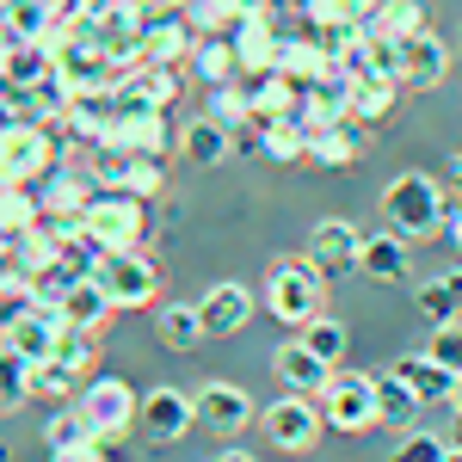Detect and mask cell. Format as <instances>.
<instances>
[{
    "instance_id": "obj_1",
    "label": "cell",
    "mask_w": 462,
    "mask_h": 462,
    "mask_svg": "<svg viewBox=\"0 0 462 462\" xmlns=\"http://www.w3.org/2000/svg\"><path fill=\"white\" fill-rule=\"evenodd\" d=\"M444 216H450L444 179L394 173L389 185H383V228L401 235V241H431V235H444Z\"/></svg>"
},
{
    "instance_id": "obj_2",
    "label": "cell",
    "mask_w": 462,
    "mask_h": 462,
    "mask_svg": "<svg viewBox=\"0 0 462 462\" xmlns=\"http://www.w3.org/2000/svg\"><path fill=\"white\" fill-rule=\"evenodd\" d=\"M80 228L99 241V253H130L148 241V198H130V191H93V204L80 210Z\"/></svg>"
},
{
    "instance_id": "obj_3",
    "label": "cell",
    "mask_w": 462,
    "mask_h": 462,
    "mask_svg": "<svg viewBox=\"0 0 462 462\" xmlns=\"http://www.w3.org/2000/svg\"><path fill=\"white\" fill-rule=\"evenodd\" d=\"M62 333H69V320H62V309L37 302L32 290H25L19 302L6 296V315H0V346H13V352L25 357V364H43V357H56V346H62Z\"/></svg>"
},
{
    "instance_id": "obj_4",
    "label": "cell",
    "mask_w": 462,
    "mask_h": 462,
    "mask_svg": "<svg viewBox=\"0 0 462 462\" xmlns=\"http://www.w3.org/2000/svg\"><path fill=\"white\" fill-rule=\"evenodd\" d=\"M87 173H93L99 191H130V198H161L167 191V161L136 154V148H117V143L87 148Z\"/></svg>"
},
{
    "instance_id": "obj_5",
    "label": "cell",
    "mask_w": 462,
    "mask_h": 462,
    "mask_svg": "<svg viewBox=\"0 0 462 462\" xmlns=\"http://www.w3.org/2000/svg\"><path fill=\"white\" fill-rule=\"evenodd\" d=\"M62 167L50 124H6L0 130V185H43Z\"/></svg>"
},
{
    "instance_id": "obj_6",
    "label": "cell",
    "mask_w": 462,
    "mask_h": 462,
    "mask_svg": "<svg viewBox=\"0 0 462 462\" xmlns=\"http://www.w3.org/2000/svg\"><path fill=\"white\" fill-rule=\"evenodd\" d=\"M74 407H80V420H87V431H93L99 444L130 438L136 420H143V401H136V389H130L124 376H93L87 389L74 394Z\"/></svg>"
},
{
    "instance_id": "obj_7",
    "label": "cell",
    "mask_w": 462,
    "mask_h": 462,
    "mask_svg": "<svg viewBox=\"0 0 462 462\" xmlns=\"http://www.w3.org/2000/svg\"><path fill=\"white\" fill-rule=\"evenodd\" d=\"M320 278L315 265H309V253L302 259H278L272 272H265V309L284 320V327H302L309 315H320Z\"/></svg>"
},
{
    "instance_id": "obj_8",
    "label": "cell",
    "mask_w": 462,
    "mask_h": 462,
    "mask_svg": "<svg viewBox=\"0 0 462 462\" xmlns=\"http://www.w3.org/2000/svg\"><path fill=\"white\" fill-rule=\"evenodd\" d=\"M315 401H320V420L333 431H370L376 426V376L370 370H333Z\"/></svg>"
},
{
    "instance_id": "obj_9",
    "label": "cell",
    "mask_w": 462,
    "mask_h": 462,
    "mask_svg": "<svg viewBox=\"0 0 462 462\" xmlns=\"http://www.w3.org/2000/svg\"><path fill=\"white\" fill-rule=\"evenodd\" d=\"M93 278H99V290L111 296V309H143V302H154V290H161V272H154V259H148L143 247L99 253V259H93Z\"/></svg>"
},
{
    "instance_id": "obj_10",
    "label": "cell",
    "mask_w": 462,
    "mask_h": 462,
    "mask_svg": "<svg viewBox=\"0 0 462 462\" xmlns=\"http://www.w3.org/2000/svg\"><path fill=\"white\" fill-rule=\"evenodd\" d=\"M259 426H265V438L278 444V450H290V457H302V450H315L320 431H327V420H320V401L315 394H278L265 413H259Z\"/></svg>"
},
{
    "instance_id": "obj_11",
    "label": "cell",
    "mask_w": 462,
    "mask_h": 462,
    "mask_svg": "<svg viewBox=\"0 0 462 462\" xmlns=\"http://www.w3.org/2000/svg\"><path fill=\"white\" fill-rule=\"evenodd\" d=\"M74 32L93 37V43H99V50L111 56V62L136 69V56H143V32H148V6H143V0H124V6H111V13H93V19H80Z\"/></svg>"
},
{
    "instance_id": "obj_12",
    "label": "cell",
    "mask_w": 462,
    "mask_h": 462,
    "mask_svg": "<svg viewBox=\"0 0 462 462\" xmlns=\"http://www.w3.org/2000/svg\"><path fill=\"white\" fill-rule=\"evenodd\" d=\"M278 74H290L296 87L333 80V74H339V62H333V37L302 19V25H296V32H284V43H278Z\"/></svg>"
},
{
    "instance_id": "obj_13",
    "label": "cell",
    "mask_w": 462,
    "mask_h": 462,
    "mask_svg": "<svg viewBox=\"0 0 462 462\" xmlns=\"http://www.w3.org/2000/svg\"><path fill=\"white\" fill-rule=\"evenodd\" d=\"M191 401H198V431H216V438H228V444L259 420V407H253V394L241 389V383H204Z\"/></svg>"
},
{
    "instance_id": "obj_14",
    "label": "cell",
    "mask_w": 462,
    "mask_h": 462,
    "mask_svg": "<svg viewBox=\"0 0 462 462\" xmlns=\"http://www.w3.org/2000/svg\"><path fill=\"white\" fill-rule=\"evenodd\" d=\"M106 143L117 148H136V154H154V161H173L179 143H185V130H173V117L167 111H148V106H130L117 124H111Z\"/></svg>"
},
{
    "instance_id": "obj_15",
    "label": "cell",
    "mask_w": 462,
    "mask_h": 462,
    "mask_svg": "<svg viewBox=\"0 0 462 462\" xmlns=\"http://www.w3.org/2000/svg\"><path fill=\"white\" fill-rule=\"evenodd\" d=\"M444 74H450V43L431 32V25L401 37V69H394V80H401L407 93H431V87H444Z\"/></svg>"
},
{
    "instance_id": "obj_16",
    "label": "cell",
    "mask_w": 462,
    "mask_h": 462,
    "mask_svg": "<svg viewBox=\"0 0 462 462\" xmlns=\"http://www.w3.org/2000/svg\"><path fill=\"white\" fill-rule=\"evenodd\" d=\"M148 444H179L185 431H198V401L179 389H148L143 394V420H136Z\"/></svg>"
},
{
    "instance_id": "obj_17",
    "label": "cell",
    "mask_w": 462,
    "mask_h": 462,
    "mask_svg": "<svg viewBox=\"0 0 462 462\" xmlns=\"http://www.w3.org/2000/svg\"><path fill=\"white\" fill-rule=\"evenodd\" d=\"M191 50H198V25H191L185 13H161V19H148L136 69H185Z\"/></svg>"
},
{
    "instance_id": "obj_18",
    "label": "cell",
    "mask_w": 462,
    "mask_h": 462,
    "mask_svg": "<svg viewBox=\"0 0 462 462\" xmlns=\"http://www.w3.org/2000/svg\"><path fill=\"white\" fill-rule=\"evenodd\" d=\"M357 247H364V235H357L346 216H327L309 228V265H315L320 278H346L357 272Z\"/></svg>"
},
{
    "instance_id": "obj_19",
    "label": "cell",
    "mask_w": 462,
    "mask_h": 462,
    "mask_svg": "<svg viewBox=\"0 0 462 462\" xmlns=\"http://www.w3.org/2000/svg\"><path fill=\"white\" fill-rule=\"evenodd\" d=\"M370 148V130L357 117H333V124H315L309 130V161L315 167H357Z\"/></svg>"
},
{
    "instance_id": "obj_20",
    "label": "cell",
    "mask_w": 462,
    "mask_h": 462,
    "mask_svg": "<svg viewBox=\"0 0 462 462\" xmlns=\"http://www.w3.org/2000/svg\"><path fill=\"white\" fill-rule=\"evenodd\" d=\"M228 43H235L241 80H253V74L278 69V43H284V32H278V19H241V25L228 32Z\"/></svg>"
},
{
    "instance_id": "obj_21",
    "label": "cell",
    "mask_w": 462,
    "mask_h": 462,
    "mask_svg": "<svg viewBox=\"0 0 462 462\" xmlns=\"http://www.w3.org/2000/svg\"><path fill=\"white\" fill-rule=\"evenodd\" d=\"M253 309H259V302H253L247 284H216L210 296L198 302V315H204V333H210V339H235V333L253 320Z\"/></svg>"
},
{
    "instance_id": "obj_22",
    "label": "cell",
    "mask_w": 462,
    "mask_h": 462,
    "mask_svg": "<svg viewBox=\"0 0 462 462\" xmlns=\"http://www.w3.org/2000/svg\"><path fill=\"white\" fill-rule=\"evenodd\" d=\"M93 173L87 167H56V173L37 185V204H43V216H62V222H74V216L93 204Z\"/></svg>"
},
{
    "instance_id": "obj_23",
    "label": "cell",
    "mask_w": 462,
    "mask_h": 462,
    "mask_svg": "<svg viewBox=\"0 0 462 462\" xmlns=\"http://www.w3.org/2000/svg\"><path fill=\"white\" fill-rule=\"evenodd\" d=\"M272 370H278V383H284L290 394H320V389H327V376H333V364L315 357L302 339L278 346V352H272Z\"/></svg>"
},
{
    "instance_id": "obj_24",
    "label": "cell",
    "mask_w": 462,
    "mask_h": 462,
    "mask_svg": "<svg viewBox=\"0 0 462 462\" xmlns=\"http://www.w3.org/2000/svg\"><path fill=\"white\" fill-rule=\"evenodd\" d=\"M247 87V106H253V124H278V117H296V106H302V87L290 80V74H253V80H241Z\"/></svg>"
},
{
    "instance_id": "obj_25",
    "label": "cell",
    "mask_w": 462,
    "mask_h": 462,
    "mask_svg": "<svg viewBox=\"0 0 462 462\" xmlns=\"http://www.w3.org/2000/svg\"><path fill=\"white\" fill-rule=\"evenodd\" d=\"M370 376H376V426H389V431H420L426 401L407 389L394 370H370Z\"/></svg>"
},
{
    "instance_id": "obj_26",
    "label": "cell",
    "mask_w": 462,
    "mask_h": 462,
    "mask_svg": "<svg viewBox=\"0 0 462 462\" xmlns=\"http://www.w3.org/2000/svg\"><path fill=\"white\" fill-rule=\"evenodd\" d=\"M357 278H370V284H401L407 278V241L401 235H364V247H357Z\"/></svg>"
},
{
    "instance_id": "obj_27",
    "label": "cell",
    "mask_w": 462,
    "mask_h": 462,
    "mask_svg": "<svg viewBox=\"0 0 462 462\" xmlns=\"http://www.w3.org/2000/svg\"><path fill=\"white\" fill-rule=\"evenodd\" d=\"M179 154H185L191 167H222V161L235 154V130H228V124H216L210 111H204V117H191V124H185Z\"/></svg>"
},
{
    "instance_id": "obj_28",
    "label": "cell",
    "mask_w": 462,
    "mask_h": 462,
    "mask_svg": "<svg viewBox=\"0 0 462 462\" xmlns=\"http://www.w3.org/2000/svg\"><path fill=\"white\" fill-rule=\"evenodd\" d=\"M389 370H394V376H401V383H407L413 394H420L426 407H450V389H457V376H450V370H438V364H431L426 352H407V357H394Z\"/></svg>"
},
{
    "instance_id": "obj_29",
    "label": "cell",
    "mask_w": 462,
    "mask_h": 462,
    "mask_svg": "<svg viewBox=\"0 0 462 462\" xmlns=\"http://www.w3.org/2000/svg\"><path fill=\"white\" fill-rule=\"evenodd\" d=\"M56 309H62V320H69V327H87V333H99V327L117 315V309H111V296L99 290V278H93V272H87V278H74V290L56 302Z\"/></svg>"
},
{
    "instance_id": "obj_30",
    "label": "cell",
    "mask_w": 462,
    "mask_h": 462,
    "mask_svg": "<svg viewBox=\"0 0 462 462\" xmlns=\"http://www.w3.org/2000/svg\"><path fill=\"white\" fill-rule=\"evenodd\" d=\"M37 222H43L37 185H0V241H25Z\"/></svg>"
},
{
    "instance_id": "obj_31",
    "label": "cell",
    "mask_w": 462,
    "mask_h": 462,
    "mask_svg": "<svg viewBox=\"0 0 462 462\" xmlns=\"http://www.w3.org/2000/svg\"><path fill=\"white\" fill-rule=\"evenodd\" d=\"M259 154H265V161H278V167H296V161H309V124H302V117L259 124Z\"/></svg>"
},
{
    "instance_id": "obj_32",
    "label": "cell",
    "mask_w": 462,
    "mask_h": 462,
    "mask_svg": "<svg viewBox=\"0 0 462 462\" xmlns=\"http://www.w3.org/2000/svg\"><path fill=\"white\" fill-rule=\"evenodd\" d=\"M394 93H401V80H389V74H370V80H352V99H346V117H357L364 130L370 124H383L394 111Z\"/></svg>"
},
{
    "instance_id": "obj_33",
    "label": "cell",
    "mask_w": 462,
    "mask_h": 462,
    "mask_svg": "<svg viewBox=\"0 0 462 462\" xmlns=\"http://www.w3.org/2000/svg\"><path fill=\"white\" fill-rule=\"evenodd\" d=\"M124 87H130V99L148 106V111H173V99L185 93L179 69H130V74H124Z\"/></svg>"
},
{
    "instance_id": "obj_34",
    "label": "cell",
    "mask_w": 462,
    "mask_h": 462,
    "mask_svg": "<svg viewBox=\"0 0 462 462\" xmlns=\"http://www.w3.org/2000/svg\"><path fill=\"white\" fill-rule=\"evenodd\" d=\"M191 74H198L204 87H228V80H241L235 43H228V37H198V50H191Z\"/></svg>"
},
{
    "instance_id": "obj_35",
    "label": "cell",
    "mask_w": 462,
    "mask_h": 462,
    "mask_svg": "<svg viewBox=\"0 0 462 462\" xmlns=\"http://www.w3.org/2000/svg\"><path fill=\"white\" fill-rule=\"evenodd\" d=\"M6 80L25 87V93L43 87V80H56V50H50V43H19V50L6 56Z\"/></svg>"
},
{
    "instance_id": "obj_36",
    "label": "cell",
    "mask_w": 462,
    "mask_h": 462,
    "mask_svg": "<svg viewBox=\"0 0 462 462\" xmlns=\"http://www.w3.org/2000/svg\"><path fill=\"white\" fill-rule=\"evenodd\" d=\"M0 19L25 37V43H43V37L56 32V6L50 0H0Z\"/></svg>"
},
{
    "instance_id": "obj_37",
    "label": "cell",
    "mask_w": 462,
    "mask_h": 462,
    "mask_svg": "<svg viewBox=\"0 0 462 462\" xmlns=\"http://www.w3.org/2000/svg\"><path fill=\"white\" fill-rule=\"evenodd\" d=\"M210 333H204V315L198 309H185V302H173V309H161V346L167 352H191V346H204Z\"/></svg>"
},
{
    "instance_id": "obj_38",
    "label": "cell",
    "mask_w": 462,
    "mask_h": 462,
    "mask_svg": "<svg viewBox=\"0 0 462 462\" xmlns=\"http://www.w3.org/2000/svg\"><path fill=\"white\" fill-rule=\"evenodd\" d=\"M25 401H32V364L13 352V346H0V413H13Z\"/></svg>"
},
{
    "instance_id": "obj_39",
    "label": "cell",
    "mask_w": 462,
    "mask_h": 462,
    "mask_svg": "<svg viewBox=\"0 0 462 462\" xmlns=\"http://www.w3.org/2000/svg\"><path fill=\"white\" fill-rule=\"evenodd\" d=\"M420 315H426L431 327L462 320V296H457V284H450V272H444V278H431V284H420Z\"/></svg>"
},
{
    "instance_id": "obj_40",
    "label": "cell",
    "mask_w": 462,
    "mask_h": 462,
    "mask_svg": "<svg viewBox=\"0 0 462 462\" xmlns=\"http://www.w3.org/2000/svg\"><path fill=\"white\" fill-rule=\"evenodd\" d=\"M302 346L339 370V357H346V327H339L333 315H309V320H302Z\"/></svg>"
},
{
    "instance_id": "obj_41",
    "label": "cell",
    "mask_w": 462,
    "mask_h": 462,
    "mask_svg": "<svg viewBox=\"0 0 462 462\" xmlns=\"http://www.w3.org/2000/svg\"><path fill=\"white\" fill-rule=\"evenodd\" d=\"M80 389H87V376H80V370H69L62 357H43V364H32V394L62 401V394H80Z\"/></svg>"
},
{
    "instance_id": "obj_42",
    "label": "cell",
    "mask_w": 462,
    "mask_h": 462,
    "mask_svg": "<svg viewBox=\"0 0 462 462\" xmlns=\"http://www.w3.org/2000/svg\"><path fill=\"white\" fill-rule=\"evenodd\" d=\"M376 32L407 37V32H426V0H383V13L370 19Z\"/></svg>"
},
{
    "instance_id": "obj_43",
    "label": "cell",
    "mask_w": 462,
    "mask_h": 462,
    "mask_svg": "<svg viewBox=\"0 0 462 462\" xmlns=\"http://www.w3.org/2000/svg\"><path fill=\"white\" fill-rule=\"evenodd\" d=\"M74 278H87V272H80V265H69V259H50V265H43V272L32 278V296L56 309V302H62V296L74 290Z\"/></svg>"
},
{
    "instance_id": "obj_44",
    "label": "cell",
    "mask_w": 462,
    "mask_h": 462,
    "mask_svg": "<svg viewBox=\"0 0 462 462\" xmlns=\"http://www.w3.org/2000/svg\"><path fill=\"white\" fill-rule=\"evenodd\" d=\"M56 357H62L69 370H80V376H93V364H99V333L69 327V333H62V346H56Z\"/></svg>"
},
{
    "instance_id": "obj_45",
    "label": "cell",
    "mask_w": 462,
    "mask_h": 462,
    "mask_svg": "<svg viewBox=\"0 0 462 462\" xmlns=\"http://www.w3.org/2000/svg\"><path fill=\"white\" fill-rule=\"evenodd\" d=\"M25 290H32L25 247H19V241H0V302H6V296H25Z\"/></svg>"
},
{
    "instance_id": "obj_46",
    "label": "cell",
    "mask_w": 462,
    "mask_h": 462,
    "mask_svg": "<svg viewBox=\"0 0 462 462\" xmlns=\"http://www.w3.org/2000/svg\"><path fill=\"white\" fill-rule=\"evenodd\" d=\"M426 357L438 364V370L462 376V320H450V327H431V346H426Z\"/></svg>"
},
{
    "instance_id": "obj_47",
    "label": "cell",
    "mask_w": 462,
    "mask_h": 462,
    "mask_svg": "<svg viewBox=\"0 0 462 462\" xmlns=\"http://www.w3.org/2000/svg\"><path fill=\"white\" fill-rule=\"evenodd\" d=\"M444 438H431V431H401V444H394L389 462H444Z\"/></svg>"
},
{
    "instance_id": "obj_48",
    "label": "cell",
    "mask_w": 462,
    "mask_h": 462,
    "mask_svg": "<svg viewBox=\"0 0 462 462\" xmlns=\"http://www.w3.org/2000/svg\"><path fill=\"white\" fill-rule=\"evenodd\" d=\"M93 431H87V420H80V407H69V413H56L50 426H43V444L50 450H69V444H87Z\"/></svg>"
},
{
    "instance_id": "obj_49",
    "label": "cell",
    "mask_w": 462,
    "mask_h": 462,
    "mask_svg": "<svg viewBox=\"0 0 462 462\" xmlns=\"http://www.w3.org/2000/svg\"><path fill=\"white\" fill-rule=\"evenodd\" d=\"M50 462H111L99 450V438H87V444H69V450H50Z\"/></svg>"
},
{
    "instance_id": "obj_50",
    "label": "cell",
    "mask_w": 462,
    "mask_h": 462,
    "mask_svg": "<svg viewBox=\"0 0 462 462\" xmlns=\"http://www.w3.org/2000/svg\"><path fill=\"white\" fill-rule=\"evenodd\" d=\"M19 43H25V37H19V32H13V25H6V19H0V69H6V56H13Z\"/></svg>"
},
{
    "instance_id": "obj_51",
    "label": "cell",
    "mask_w": 462,
    "mask_h": 462,
    "mask_svg": "<svg viewBox=\"0 0 462 462\" xmlns=\"http://www.w3.org/2000/svg\"><path fill=\"white\" fill-rule=\"evenodd\" d=\"M210 462H259V457H253V450H241V444H222Z\"/></svg>"
},
{
    "instance_id": "obj_52",
    "label": "cell",
    "mask_w": 462,
    "mask_h": 462,
    "mask_svg": "<svg viewBox=\"0 0 462 462\" xmlns=\"http://www.w3.org/2000/svg\"><path fill=\"white\" fill-rule=\"evenodd\" d=\"M450 413H457V426H462V376H457V389H450Z\"/></svg>"
},
{
    "instance_id": "obj_53",
    "label": "cell",
    "mask_w": 462,
    "mask_h": 462,
    "mask_svg": "<svg viewBox=\"0 0 462 462\" xmlns=\"http://www.w3.org/2000/svg\"><path fill=\"white\" fill-rule=\"evenodd\" d=\"M143 6H161V13H173V6H185V0H143Z\"/></svg>"
},
{
    "instance_id": "obj_54",
    "label": "cell",
    "mask_w": 462,
    "mask_h": 462,
    "mask_svg": "<svg viewBox=\"0 0 462 462\" xmlns=\"http://www.w3.org/2000/svg\"><path fill=\"white\" fill-rule=\"evenodd\" d=\"M444 462H462V450H444Z\"/></svg>"
},
{
    "instance_id": "obj_55",
    "label": "cell",
    "mask_w": 462,
    "mask_h": 462,
    "mask_svg": "<svg viewBox=\"0 0 462 462\" xmlns=\"http://www.w3.org/2000/svg\"><path fill=\"white\" fill-rule=\"evenodd\" d=\"M50 6H56V0H50Z\"/></svg>"
},
{
    "instance_id": "obj_56",
    "label": "cell",
    "mask_w": 462,
    "mask_h": 462,
    "mask_svg": "<svg viewBox=\"0 0 462 462\" xmlns=\"http://www.w3.org/2000/svg\"><path fill=\"white\" fill-rule=\"evenodd\" d=\"M0 462H6V457H0Z\"/></svg>"
}]
</instances>
